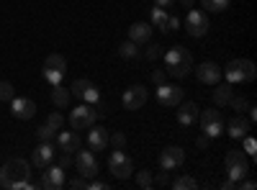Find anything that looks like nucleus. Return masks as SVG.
I'll return each instance as SVG.
<instances>
[{"label": "nucleus", "instance_id": "f257e3e1", "mask_svg": "<svg viewBox=\"0 0 257 190\" xmlns=\"http://www.w3.org/2000/svg\"><path fill=\"white\" fill-rule=\"evenodd\" d=\"M31 175V164L26 159H8L3 167H0V187L6 190H18L24 187V182Z\"/></svg>", "mask_w": 257, "mask_h": 190}, {"label": "nucleus", "instance_id": "f03ea898", "mask_svg": "<svg viewBox=\"0 0 257 190\" xmlns=\"http://www.w3.org/2000/svg\"><path fill=\"white\" fill-rule=\"evenodd\" d=\"M190 70H193V57L185 47H173L165 54V75L183 80L190 75Z\"/></svg>", "mask_w": 257, "mask_h": 190}, {"label": "nucleus", "instance_id": "7ed1b4c3", "mask_svg": "<svg viewBox=\"0 0 257 190\" xmlns=\"http://www.w3.org/2000/svg\"><path fill=\"white\" fill-rule=\"evenodd\" d=\"M221 75L229 82H252L257 77V70H254V62H249V59H231L221 70Z\"/></svg>", "mask_w": 257, "mask_h": 190}, {"label": "nucleus", "instance_id": "20e7f679", "mask_svg": "<svg viewBox=\"0 0 257 190\" xmlns=\"http://www.w3.org/2000/svg\"><path fill=\"white\" fill-rule=\"evenodd\" d=\"M224 167H226L229 180L239 182V180H242V177H247V172H249V159H247V154H244V152L231 149V152H226V157H224Z\"/></svg>", "mask_w": 257, "mask_h": 190}, {"label": "nucleus", "instance_id": "39448f33", "mask_svg": "<svg viewBox=\"0 0 257 190\" xmlns=\"http://www.w3.org/2000/svg\"><path fill=\"white\" fill-rule=\"evenodd\" d=\"M64 72H67V59H64L62 54H49L44 59V70H41V75H44V80L49 82V85H62L64 80Z\"/></svg>", "mask_w": 257, "mask_h": 190}, {"label": "nucleus", "instance_id": "423d86ee", "mask_svg": "<svg viewBox=\"0 0 257 190\" xmlns=\"http://www.w3.org/2000/svg\"><path fill=\"white\" fill-rule=\"evenodd\" d=\"M108 172L116 177V180H128L134 175V162L128 154H123V149H116L111 152L108 157Z\"/></svg>", "mask_w": 257, "mask_h": 190}, {"label": "nucleus", "instance_id": "0eeeda50", "mask_svg": "<svg viewBox=\"0 0 257 190\" xmlns=\"http://www.w3.org/2000/svg\"><path fill=\"white\" fill-rule=\"evenodd\" d=\"M208 29H211V24H208L206 11H188V16H185V31H188L193 39L206 36Z\"/></svg>", "mask_w": 257, "mask_h": 190}, {"label": "nucleus", "instance_id": "6e6552de", "mask_svg": "<svg viewBox=\"0 0 257 190\" xmlns=\"http://www.w3.org/2000/svg\"><path fill=\"white\" fill-rule=\"evenodd\" d=\"M198 116H201V131H203L206 136H211V139L221 136V131H224V118H221V113H219L216 108H208V111H203V113H198Z\"/></svg>", "mask_w": 257, "mask_h": 190}, {"label": "nucleus", "instance_id": "1a4fd4ad", "mask_svg": "<svg viewBox=\"0 0 257 190\" xmlns=\"http://www.w3.org/2000/svg\"><path fill=\"white\" fill-rule=\"evenodd\" d=\"M95 118H98V113L90 108V105H77V108L70 113V126H72V131H85L95 123Z\"/></svg>", "mask_w": 257, "mask_h": 190}, {"label": "nucleus", "instance_id": "9d476101", "mask_svg": "<svg viewBox=\"0 0 257 190\" xmlns=\"http://www.w3.org/2000/svg\"><path fill=\"white\" fill-rule=\"evenodd\" d=\"M185 162V152H183V146H175V144H170L165 146V149L160 152V167L167 172H173L178 170V167Z\"/></svg>", "mask_w": 257, "mask_h": 190}, {"label": "nucleus", "instance_id": "9b49d317", "mask_svg": "<svg viewBox=\"0 0 257 190\" xmlns=\"http://www.w3.org/2000/svg\"><path fill=\"white\" fill-rule=\"evenodd\" d=\"M75 154H77V157H75L77 175H82L85 180L95 177V175H98V159H95V154H93V152H82V149H77Z\"/></svg>", "mask_w": 257, "mask_h": 190}, {"label": "nucleus", "instance_id": "f8f14e48", "mask_svg": "<svg viewBox=\"0 0 257 190\" xmlns=\"http://www.w3.org/2000/svg\"><path fill=\"white\" fill-rule=\"evenodd\" d=\"M147 98H149V93H147L144 85H132V88L123 93L121 103H123V108H126V111H139L142 105L147 103Z\"/></svg>", "mask_w": 257, "mask_h": 190}, {"label": "nucleus", "instance_id": "ddd939ff", "mask_svg": "<svg viewBox=\"0 0 257 190\" xmlns=\"http://www.w3.org/2000/svg\"><path fill=\"white\" fill-rule=\"evenodd\" d=\"M54 154H57L54 152V141H39V146H36L34 154H31V164L39 167V170H44V167L52 164Z\"/></svg>", "mask_w": 257, "mask_h": 190}, {"label": "nucleus", "instance_id": "4468645a", "mask_svg": "<svg viewBox=\"0 0 257 190\" xmlns=\"http://www.w3.org/2000/svg\"><path fill=\"white\" fill-rule=\"evenodd\" d=\"M183 100V90L178 85H157V103L165 108H178V103Z\"/></svg>", "mask_w": 257, "mask_h": 190}, {"label": "nucleus", "instance_id": "2eb2a0df", "mask_svg": "<svg viewBox=\"0 0 257 190\" xmlns=\"http://www.w3.org/2000/svg\"><path fill=\"white\" fill-rule=\"evenodd\" d=\"M11 113L16 116V118H21V121H29V118H34L36 116V103L31 100V98H11Z\"/></svg>", "mask_w": 257, "mask_h": 190}, {"label": "nucleus", "instance_id": "dca6fc26", "mask_svg": "<svg viewBox=\"0 0 257 190\" xmlns=\"http://www.w3.org/2000/svg\"><path fill=\"white\" fill-rule=\"evenodd\" d=\"M70 93L77 95L80 100H88V103H98V100H100V93H98V88L93 85L90 80H75L72 88H70Z\"/></svg>", "mask_w": 257, "mask_h": 190}, {"label": "nucleus", "instance_id": "f3484780", "mask_svg": "<svg viewBox=\"0 0 257 190\" xmlns=\"http://www.w3.org/2000/svg\"><path fill=\"white\" fill-rule=\"evenodd\" d=\"M41 187L44 190H59L64 187V167H44V175H41Z\"/></svg>", "mask_w": 257, "mask_h": 190}, {"label": "nucleus", "instance_id": "a211bd4d", "mask_svg": "<svg viewBox=\"0 0 257 190\" xmlns=\"http://www.w3.org/2000/svg\"><path fill=\"white\" fill-rule=\"evenodd\" d=\"M196 77L206 85H216V82H221V67L216 62H201V67H196Z\"/></svg>", "mask_w": 257, "mask_h": 190}, {"label": "nucleus", "instance_id": "6ab92c4d", "mask_svg": "<svg viewBox=\"0 0 257 190\" xmlns=\"http://www.w3.org/2000/svg\"><path fill=\"white\" fill-rule=\"evenodd\" d=\"M178 123L180 126H185V129H188V126H193V123H196L198 121V105L196 103H193V100H188V103H178Z\"/></svg>", "mask_w": 257, "mask_h": 190}, {"label": "nucleus", "instance_id": "aec40b11", "mask_svg": "<svg viewBox=\"0 0 257 190\" xmlns=\"http://www.w3.org/2000/svg\"><path fill=\"white\" fill-rule=\"evenodd\" d=\"M57 139V146H59V152H67V154H75L77 149H80V134L77 131H62L59 136H54Z\"/></svg>", "mask_w": 257, "mask_h": 190}, {"label": "nucleus", "instance_id": "412c9836", "mask_svg": "<svg viewBox=\"0 0 257 190\" xmlns=\"http://www.w3.org/2000/svg\"><path fill=\"white\" fill-rule=\"evenodd\" d=\"M249 129H252V123L239 113V116H234L229 123H226V134L231 136V139H244L247 134H249Z\"/></svg>", "mask_w": 257, "mask_h": 190}, {"label": "nucleus", "instance_id": "4be33fe9", "mask_svg": "<svg viewBox=\"0 0 257 190\" xmlns=\"http://www.w3.org/2000/svg\"><path fill=\"white\" fill-rule=\"evenodd\" d=\"M88 144H90V152H103L108 146V131L103 126H90V134H88Z\"/></svg>", "mask_w": 257, "mask_h": 190}, {"label": "nucleus", "instance_id": "5701e85b", "mask_svg": "<svg viewBox=\"0 0 257 190\" xmlns=\"http://www.w3.org/2000/svg\"><path fill=\"white\" fill-rule=\"evenodd\" d=\"M152 24H142V21H137V24L128 26V39L134 41V44H147L149 39H152Z\"/></svg>", "mask_w": 257, "mask_h": 190}, {"label": "nucleus", "instance_id": "b1692460", "mask_svg": "<svg viewBox=\"0 0 257 190\" xmlns=\"http://www.w3.org/2000/svg\"><path fill=\"white\" fill-rule=\"evenodd\" d=\"M70 98H72V93H70L67 88H62V85H54V88H52V103L57 105V108H67Z\"/></svg>", "mask_w": 257, "mask_h": 190}, {"label": "nucleus", "instance_id": "393cba45", "mask_svg": "<svg viewBox=\"0 0 257 190\" xmlns=\"http://www.w3.org/2000/svg\"><path fill=\"white\" fill-rule=\"evenodd\" d=\"M231 100V85L229 82H224V85H219L216 82V90H213V103L216 105H226Z\"/></svg>", "mask_w": 257, "mask_h": 190}, {"label": "nucleus", "instance_id": "a878e982", "mask_svg": "<svg viewBox=\"0 0 257 190\" xmlns=\"http://www.w3.org/2000/svg\"><path fill=\"white\" fill-rule=\"evenodd\" d=\"M118 57H123V59H134V57H139V44H134L132 39L123 41V44L118 47Z\"/></svg>", "mask_w": 257, "mask_h": 190}, {"label": "nucleus", "instance_id": "bb28decb", "mask_svg": "<svg viewBox=\"0 0 257 190\" xmlns=\"http://www.w3.org/2000/svg\"><path fill=\"white\" fill-rule=\"evenodd\" d=\"M201 6L208 13H224L229 8V0H201Z\"/></svg>", "mask_w": 257, "mask_h": 190}, {"label": "nucleus", "instance_id": "cd10ccee", "mask_svg": "<svg viewBox=\"0 0 257 190\" xmlns=\"http://www.w3.org/2000/svg\"><path fill=\"white\" fill-rule=\"evenodd\" d=\"M173 187L175 190H196L198 187V180L196 177H188V175H180L178 180H173Z\"/></svg>", "mask_w": 257, "mask_h": 190}, {"label": "nucleus", "instance_id": "c85d7f7f", "mask_svg": "<svg viewBox=\"0 0 257 190\" xmlns=\"http://www.w3.org/2000/svg\"><path fill=\"white\" fill-rule=\"evenodd\" d=\"M165 24H167V13H165V8H152V26L155 29H160L162 34H165Z\"/></svg>", "mask_w": 257, "mask_h": 190}, {"label": "nucleus", "instance_id": "c756f323", "mask_svg": "<svg viewBox=\"0 0 257 190\" xmlns=\"http://www.w3.org/2000/svg\"><path fill=\"white\" fill-rule=\"evenodd\" d=\"M137 185H139V187H144V190H149V187L155 185L152 172H149V170H139V175H137Z\"/></svg>", "mask_w": 257, "mask_h": 190}, {"label": "nucleus", "instance_id": "7c9ffc66", "mask_svg": "<svg viewBox=\"0 0 257 190\" xmlns=\"http://www.w3.org/2000/svg\"><path fill=\"white\" fill-rule=\"evenodd\" d=\"M54 136H57V131H54V129H49L47 123L36 129V139H39V141H54Z\"/></svg>", "mask_w": 257, "mask_h": 190}, {"label": "nucleus", "instance_id": "2f4dec72", "mask_svg": "<svg viewBox=\"0 0 257 190\" xmlns=\"http://www.w3.org/2000/svg\"><path fill=\"white\" fill-rule=\"evenodd\" d=\"M16 95V90H13V85L8 80H0V100H11Z\"/></svg>", "mask_w": 257, "mask_h": 190}, {"label": "nucleus", "instance_id": "473e14b6", "mask_svg": "<svg viewBox=\"0 0 257 190\" xmlns=\"http://www.w3.org/2000/svg\"><path fill=\"white\" fill-rule=\"evenodd\" d=\"M62 123H64V118L54 111V113H49V118H47V126H49V129H54V131H59L62 129Z\"/></svg>", "mask_w": 257, "mask_h": 190}, {"label": "nucleus", "instance_id": "72a5a7b5", "mask_svg": "<svg viewBox=\"0 0 257 190\" xmlns=\"http://www.w3.org/2000/svg\"><path fill=\"white\" fill-rule=\"evenodd\" d=\"M229 103L234 105V111H239V113L249 111V103H247V98H234V95H231V100H229Z\"/></svg>", "mask_w": 257, "mask_h": 190}, {"label": "nucleus", "instance_id": "f704fd0d", "mask_svg": "<svg viewBox=\"0 0 257 190\" xmlns=\"http://www.w3.org/2000/svg\"><path fill=\"white\" fill-rule=\"evenodd\" d=\"M70 190H88V182H85V177L80 175V177H75V180H70V182H64Z\"/></svg>", "mask_w": 257, "mask_h": 190}, {"label": "nucleus", "instance_id": "c9c22d12", "mask_svg": "<svg viewBox=\"0 0 257 190\" xmlns=\"http://www.w3.org/2000/svg\"><path fill=\"white\" fill-rule=\"evenodd\" d=\"M108 144H113L116 149H123V146H126V136H123L121 131H116L113 136H108Z\"/></svg>", "mask_w": 257, "mask_h": 190}, {"label": "nucleus", "instance_id": "e433bc0d", "mask_svg": "<svg viewBox=\"0 0 257 190\" xmlns=\"http://www.w3.org/2000/svg\"><path fill=\"white\" fill-rule=\"evenodd\" d=\"M178 26H180V18H178V16H167V24H165V34L175 31Z\"/></svg>", "mask_w": 257, "mask_h": 190}, {"label": "nucleus", "instance_id": "4c0bfd02", "mask_svg": "<svg viewBox=\"0 0 257 190\" xmlns=\"http://www.w3.org/2000/svg\"><path fill=\"white\" fill-rule=\"evenodd\" d=\"M157 57H160V47H157V44H152V47L147 49V59H157Z\"/></svg>", "mask_w": 257, "mask_h": 190}, {"label": "nucleus", "instance_id": "58836bf2", "mask_svg": "<svg viewBox=\"0 0 257 190\" xmlns=\"http://www.w3.org/2000/svg\"><path fill=\"white\" fill-rule=\"evenodd\" d=\"M155 6L167 11V8H173V6H175V0H155Z\"/></svg>", "mask_w": 257, "mask_h": 190}, {"label": "nucleus", "instance_id": "ea45409f", "mask_svg": "<svg viewBox=\"0 0 257 190\" xmlns=\"http://www.w3.org/2000/svg\"><path fill=\"white\" fill-rule=\"evenodd\" d=\"M72 164V154H67V152H62V159H59V167H70Z\"/></svg>", "mask_w": 257, "mask_h": 190}, {"label": "nucleus", "instance_id": "a19ab883", "mask_svg": "<svg viewBox=\"0 0 257 190\" xmlns=\"http://www.w3.org/2000/svg\"><path fill=\"white\" fill-rule=\"evenodd\" d=\"M152 80L157 82V85H162V82H165V72H162V70H155V72H152Z\"/></svg>", "mask_w": 257, "mask_h": 190}, {"label": "nucleus", "instance_id": "79ce46f5", "mask_svg": "<svg viewBox=\"0 0 257 190\" xmlns=\"http://www.w3.org/2000/svg\"><path fill=\"white\" fill-rule=\"evenodd\" d=\"M88 187H90V190H108V185H105V182H100V180H95V182H88Z\"/></svg>", "mask_w": 257, "mask_h": 190}, {"label": "nucleus", "instance_id": "37998d69", "mask_svg": "<svg viewBox=\"0 0 257 190\" xmlns=\"http://www.w3.org/2000/svg\"><path fill=\"white\" fill-rule=\"evenodd\" d=\"M196 144L201 146V149H206V146L211 144V136H206V134H203V136H198V141H196Z\"/></svg>", "mask_w": 257, "mask_h": 190}, {"label": "nucleus", "instance_id": "c03bdc74", "mask_svg": "<svg viewBox=\"0 0 257 190\" xmlns=\"http://www.w3.org/2000/svg\"><path fill=\"white\" fill-rule=\"evenodd\" d=\"M167 182H170V180H167V170H165V172L157 175V185H167Z\"/></svg>", "mask_w": 257, "mask_h": 190}, {"label": "nucleus", "instance_id": "a18cd8bd", "mask_svg": "<svg viewBox=\"0 0 257 190\" xmlns=\"http://www.w3.org/2000/svg\"><path fill=\"white\" fill-rule=\"evenodd\" d=\"M247 152H252V154H254V141H252V139H247Z\"/></svg>", "mask_w": 257, "mask_h": 190}, {"label": "nucleus", "instance_id": "49530a36", "mask_svg": "<svg viewBox=\"0 0 257 190\" xmlns=\"http://www.w3.org/2000/svg\"><path fill=\"white\" fill-rule=\"evenodd\" d=\"M180 3H183L185 8H193V0H180Z\"/></svg>", "mask_w": 257, "mask_h": 190}]
</instances>
